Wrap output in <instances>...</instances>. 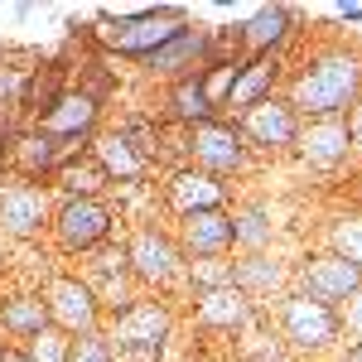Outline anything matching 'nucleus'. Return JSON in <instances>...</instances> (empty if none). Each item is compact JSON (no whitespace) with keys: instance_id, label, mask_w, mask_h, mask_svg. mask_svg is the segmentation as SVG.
I'll return each mask as SVG.
<instances>
[{"instance_id":"4c0bfd02","label":"nucleus","mask_w":362,"mask_h":362,"mask_svg":"<svg viewBox=\"0 0 362 362\" xmlns=\"http://www.w3.org/2000/svg\"><path fill=\"white\" fill-rule=\"evenodd\" d=\"M0 362H29V353L20 343H0Z\"/></svg>"},{"instance_id":"0eeeda50","label":"nucleus","mask_w":362,"mask_h":362,"mask_svg":"<svg viewBox=\"0 0 362 362\" xmlns=\"http://www.w3.org/2000/svg\"><path fill=\"white\" fill-rule=\"evenodd\" d=\"M251 160V145L242 136V126L232 121V116H213V121H203L189 131V165L203 169V174H213V179H232V174H242Z\"/></svg>"},{"instance_id":"ddd939ff","label":"nucleus","mask_w":362,"mask_h":362,"mask_svg":"<svg viewBox=\"0 0 362 362\" xmlns=\"http://www.w3.org/2000/svg\"><path fill=\"white\" fill-rule=\"evenodd\" d=\"M97 121H102V107L92 97H83L78 87H68L58 97L54 112H44L39 121H29V126L44 131V136H54V140H63V145H73V150H87L97 140Z\"/></svg>"},{"instance_id":"20e7f679","label":"nucleus","mask_w":362,"mask_h":362,"mask_svg":"<svg viewBox=\"0 0 362 362\" xmlns=\"http://www.w3.org/2000/svg\"><path fill=\"white\" fill-rule=\"evenodd\" d=\"M116 237V208L107 198H58L54 223H49V242L58 256L83 261L97 247H107Z\"/></svg>"},{"instance_id":"2eb2a0df","label":"nucleus","mask_w":362,"mask_h":362,"mask_svg":"<svg viewBox=\"0 0 362 362\" xmlns=\"http://www.w3.org/2000/svg\"><path fill=\"white\" fill-rule=\"evenodd\" d=\"M295 155H300L309 169L348 165V155H358V150H353V131H348V116L305 121V126H300V140H295Z\"/></svg>"},{"instance_id":"9b49d317","label":"nucleus","mask_w":362,"mask_h":362,"mask_svg":"<svg viewBox=\"0 0 362 362\" xmlns=\"http://www.w3.org/2000/svg\"><path fill=\"white\" fill-rule=\"evenodd\" d=\"M49 223H54V203L44 194V184H29V179L0 184V232L5 237L34 242L49 232Z\"/></svg>"},{"instance_id":"dca6fc26","label":"nucleus","mask_w":362,"mask_h":362,"mask_svg":"<svg viewBox=\"0 0 362 362\" xmlns=\"http://www.w3.org/2000/svg\"><path fill=\"white\" fill-rule=\"evenodd\" d=\"M73 155H83V150H73V145H63V140L44 136V131H15V150H10V169L29 179V184H49L58 174L63 160H73Z\"/></svg>"},{"instance_id":"a878e982","label":"nucleus","mask_w":362,"mask_h":362,"mask_svg":"<svg viewBox=\"0 0 362 362\" xmlns=\"http://www.w3.org/2000/svg\"><path fill=\"white\" fill-rule=\"evenodd\" d=\"M165 116L174 121V126H184V131H194V126H203V121H213V102H208V92H203V78L198 73H189V78H174L165 92Z\"/></svg>"},{"instance_id":"aec40b11","label":"nucleus","mask_w":362,"mask_h":362,"mask_svg":"<svg viewBox=\"0 0 362 362\" xmlns=\"http://www.w3.org/2000/svg\"><path fill=\"white\" fill-rule=\"evenodd\" d=\"M290 280H295V266H285L276 256H266V251H251V256H237L232 261V285L247 295L251 305L256 300H271V295H285L290 290Z\"/></svg>"},{"instance_id":"72a5a7b5","label":"nucleus","mask_w":362,"mask_h":362,"mask_svg":"<svg viewBox=\"0 0 362 362\" xmlns=\"http://www.w3.org/2000/svg\"><path fill=\"white\" fill-rule=\"evenodd\" d=\"M68 362H116V353L107 343V334H87L68 343Z\"/></svg>"},{"instance_id":"39448f33","label":"nucleus","mask_w":362,"mask_h":362,"mask_svg":"<svg viewBox=\"0 0 362 362\" xmlns=\"http://www.w3.org/2000/svg\"><path fill=\"white\" fill-rule=\"evenodd\" d=\"M276 338L290 353H305V358H324L343 343V324H338V309L309 300L300 290H285L276 305Z\"/></svg>"},{"instance_id":"4be33fe9","label":"nucleus","mask_w":362,"mask_h":362,"mask_svg":"<svg viewBox=\"0 0 362 362\" xmlns=\"http://www.w3.org/2000/svg\"><path fill=\"white\" fill-rule=\"evenodd\" d=\"M295 34V10L290 5H261L251 20H242V54L261 58V54H285Z\"/></svg>"},{"instance_id":"4468645a","label":"nucleus","mask_w":362,"mask_h":362,"mask_svg":"<svg viewBox=\"0 0 362 362\" xmlns=\"http://www.w3.org/2000/svg\"><path fill=\"white\" fill-rule=\"evenodd\" d=\"M165 203L174 218H194V213H223L227 208V184L203 174V169L184 165V169H169L165 179Z\"/></svg>"},{"instance_id":"5701e85b","label":"nucleus","mask_w":362,"mask_h":362,"mask_svg":"<svg viewBox=\"0 0 362 362\" xmlns=\"http://www.w3.org/2000/svg\"><path fill=\"white\" fill-rule=\"evenodd\" d=\"M87 150H92V160L102 165V174H107L112 184H140V179H145V174L155 169L150 160H140L136 145L121 136L116 126H112V131H97V140H92Z\"/></svg>"},{"instance_id":"a211bd4d","label":"nucleus","mask_w":362,"mask_h":362,"mask_svg":"<svg viewBox=\"0 0 362 362\" xmlns=\"http://www.w3.org/2000/svg\"><path fill=\"white\" fill-rule=\"evenodd\" d=\"M285 83V54H261V58H247L242 63V73H237V83L227 92L223 102V116H237L251 112L256 102H266V97H276V87Z\"/></svg>"},{"instance_id":"6ab92c4d","label":"nucleus","mask_w":362,"mask_h":362,"mask_svg":"<svg viewBox=\"0 0 362 362\" xmlns=\"http://www.w3.org/2000/svg\"><path fill=\"white\" fill-rule=\"evenodd\" d=\"M194 319L203 329H218V334H242L256 319V305L237 285H213V290H194Z\"/></svg>"},{"instance_id":"6e6552de","label":"nucleus","mask_w":362,"mask_h":362,"mask_svg":"<svg viewBox=\"0 0 362 362\" xmlns=\"http://www.w3.org/2000/svg\"><path fill=\"white\" fill-rule=\"evenodd\" d=\"M39 295H44V305H49V324L63 329L68 338L102 334L107 309L97 305V295L87 290V280L78 276V271H58V276H49V285H44Z\"/></svg>"},{"instance_id":"cd10ccee","label":"nucleus","mask_w":362,"mask_h":362,"mask_svg":"<svg viewBox=\"0 0 362 362\" xmlns=\"http://www.w3.org/2000/svg\"><path fill=\"white\" fill-rule=\"evenodd\" d=\"M232 232H237V247H242V256H251V251H266L271 242H276V223H271V213H266L261 203L237 208V213H232Z\"/></svg>"},{"instance_id":"c756f323","label":"nucleus","mask_w":362,"mask_h":362,"mask_svg":"<svg viewBox=\"0 0 362 362\" xmlns=\"http://www.w3.org/2000/svg\"><path fill=\"white\" fill-rule=\"evenodd\" d=\"M329 251H338L343 261H353L362 271V213H338L329 223Z\"/></svg>"},{"instance_id":"7c9ffc66","label":"nucleus","mask_w":362,"mask_h":362,"mask_svg":"<svg viewBox=\"0 0 362 362\" xmlns=\"http://www.w3.org/2000/svg\"><path fill=\"white\" fill-rule=\"evenodd\" d=\"M242 63H247V58H237V63H203V68H198L203 92H208V102H213L218 116H223V102H227V92H232V83H237V73H242Z\"/></svg>"},{"instance_id":"473e14b6","label":"nucleus","mask_w":362,"mask_h":362,"mask_svg":"<svg viewBox=\"0 0 362 362\" xmlns=\"http://www.w3.org/2000/svg\"><path fill=\"white\" fill-rule=\"evenodd\" d=\"M68 343H73V338L49 324L39 338H29V343H25V353H29V362H68Z\"/></svg>"},{"instance_id":"ea45409f","label":"nucleus","mask_w":362,"mask_h":362,"mask_svg":"<svg viewBox=\"0 0 362 362\" xmlns=\"http://www.w3.org/2000/svg\"><path fill=\"white\" fill-rule=\"evenodd\" d=\"M338 20H353V25H362V5H338Z\"/></svg>"},{"instance_id":"7ed1b4c3","label":"nucleus","mask_w":362,"mask_h":362,"mask_svg":"<svg viewBox=\"0 0 362 362\" xmlns=\"http://www.w3.org/2000/svg\"><path fill=\"white\" fill-rule=\"evenodd\" d=\"M107 343L116 362H165L169 338H174V309L165 300H145L126 305L121 314H107Z\"/></svg>"},{"instance_id":"f8f14e48","label":"nucleus","mask_w":362,"mask_h":362,"mask_svg":"<svg viewBox=\"0 0 362 362\" xmlns=\"http://www.w3.org/2000/svg\"><path fill=\"white\" fill-rule=\"evenodd\" d=\"M237 126H242V136H247L251 150H266V155H285V150H295V140H300V116L295 107L285 102V97H266V102H256L251 112L237 116Z\"/></svg>"},{"instance_id":"f03ea898","label":"nucleus","mask_w":362,"mask_h":362,"mask_svg":"<svg viewBox=\"0 0 362 362\" xmlns=\"http://www.w3.org/2000/svg\"><path fill=\"white\" fill-rule=\"evenodd\" d=\"M189 29V10L184 5H155V10H131V15H112L102 10L92 20V44L102 54L131 58V63H145L150 54H160L174 34Z\"/></svg>"},{"instance_id":"f257e3e1","label":"nucleus","mask_w":362,"mask_h":362,"mask_svg":"<svg viewBox=\"0 0 362 362\" xmlns=\"http://www.w3.org/2000/svg\"><path fill=\"white\" fill-rule=\"evenodd\" d=\"M362 97V54L329 49L285 73V102L300 121H324V116H348Z\"/></svg>"},{"instance_id":"58836bf2","label":"nucleus","mask_w":362,"mask_h":362,"mask_svg":"<svg viewBox=\"0 0 362 362\" xmlns=\"http://www.w3.org/2000/svg\"><path fill=\"white\" fill-rule=\"evenodd\" d=\"M348 198L362 203V169H358V174H348Z\"/></svg>"},{"instance_id":"f704fd0d","label":"nucleus","mask_w":362,"mask_h":362,"mask_svg":"<svg viewBox=\"0 0 362 362\" xmlns=\"http://www.w3.org/2000/svg\"><path fill=\"white\" fill-rule=\"evenodd\" d=\"M338 324H343V338H348V348L362 343V290L348 300V305L338 309Z\"/></svg>"},{"instance_id":"c9c22d12","label":"nucleus","mask_w":362,"mask_h":362,"mask_svg":"<svg viewBox=\"0 0 362 362\" xmlns=\"http://www.w3.org/2000/svg\"><path fill=\"white\" fill-rule=\"evenodd\" d=\"M10 150H15V126H10V116H0V169L10 165Z\"/></svg>"},{"instance_id":"f3484780","label":"nucleus","mask_w":362,"mask_h":362,"mask_svg":"<svg viewBox=\"0 0 362 362\" xmlns=\"http://www.w3.org/2000/svg\"><path fill=\"white\" fill-rule=\"evenodd\" d=\"M179 251L189 261H208V256H232L237 251V232H232V208L223 213H194V218H179L174 232Z\"/></svg>"},{"instance_id":"393cba45","label":"nucleus","mask_w":362,"mask_h":362,"mask_svg":"<svg viewBox=\"0 0 362 362\" xmlns=\"http://www.w3.org/2000/svg\"><path fill=\"white\" fill-rule=\"evenodd\" d=\"M68 63L63 58H54V63H39V68H29L25 78V92H20V116H29V121H39L44 112H54L58 97L68 92Z\"/></svg>"},{"instance_id":"c85d7f7f","label":"nucleus","mask_w":362,"mask_h":362,"mask_svg":"<svg viewBox=\"0 0 362 362\" xmlns=\"http://www.w3.org/2000/svg\"><path fill=\"white\" fill-rule=\"evenodd\" d=\"M121 136L136 145V155L140 160H150V165H160V145H165V126L155 121V116H145V112H131L121 126H116Z\"/></svg>"},{"instance_id":"b1692460","label":"nucleus","mask_w":362,"mask_h":362,"mask_svg":"<svg viewBox=\"0 0 362 362\" xmlns=\"http://www.w3.org/2000/svg\"><path fill=\"white\" fill-rule=\"evenodd\" d=\"M44 329H49V305H44L39 290H15V295L0 300V334L20 338V348L29 338H39Z\"/></svg>"},{"instance_id":"423d86ee","label":"nucleus","mask_w":362,"mask_h":362,"mask_svg":"<svg viewBox=\"0 0 362 362\" xmlns=\"http://www.w3.org/2000/svg\"><path fill=\"white\" fill-rule=\"evenodd\" d=\"M126 261H131V276H136L140 290H169V285H184V276H189V256L179 251L174 232H165L155 223L131 232Z\"/></svg>"},{"instance_id":"a19ab883","label":"nucleus","mask_w":362,"mask_h":362,"mask_svg":"<svg viewBox=\"0 0 362 362\" xmlns=\"http://www.w3.org/2000/svg\"><path fill=\"white\" fill-rule=\"evenodd\" d=\"M343 362H362V343H353V348H343Z\"/></svg>"},{"instance_id":"9d476101","label":"nucleus","mask_w":362,"mask_h":362,"mask_svg":"<svg viewBox=\"0 0 362 362\" xmlns=\"http://www.w3.org/2000/svg\"><path fill=\"white\" fill-rule=\"evenodd\" d=\"M83 280L87 290L97 295V305L107 309V314H121L126 305H136L140 285L131 276V261H126V247L121 242H107V247H97L92 256H83Z\"/></svg>"},{"instance_id":"412c9836","label":"nucleus","mask_w":362,"mask_h":362,"mask_svg":"<svg viewBox=\"0 0 362 362\" xmlns=\"http://www.w3.org/2000/svg\"><path fill=\"white\" fill-rule=\"evenodd\" d=\"M208 63V29H198V25H189L184 34H174L160 54H150L140 68L150 73V78H189V73H198Z\"/></svg>"},{"instance_id":"e433bc0d","label":"nucleus","mask_w":362,"mask_h":362,"mask_svg":"<svg viewBox=\"0 0 362 362\" xmlns=\"http://www.w3.org/2000/svg\"><path fill=\"white\" fill-rule=\"evenodd\" d=\"M348 131H353V150H362V97H358V107L348 112Z\"/></svg>"},{"instance_id":"bb28decb","label":"nucleus","mask_w":362,"mask_h":362,"mask_svg":"<svg viewBox=\"0 0 362 362\" xmlns=\"http://www.w3.org/2000/svg\"><path fill=\"white\" fill-rule=\"evenodd\" d=\"M49 184L58 189V198H102L107 189H112V179H107V174H102V165L92 160V150L73 155V160H63Z\"/></svg>"},{"instance_id":"2f4dec72","label":"nucleus","mask_w":362,"mask_h":362,"mask_svg":"<svg viewBox=\"0 0 362 362\" xmlns=\"http://www.w3.org/2000/svg\"><path fill=\"white\" fill-rule=\"evenodd\" d=\"M78 92H83V97H92V102L102 107V102L116 92V73L102 63V58H92V63H83V68H78Z\"/></svg>"},{"instance_id":"1a4fd4ad","label":"nucleus","mask_w":362,"mask_h":362,"mask_svg":"<svg viewBox=\"0 0 362 362\" xmlns=\"http://www.w3.org/2000/svg\"><path fill=\"white\" fill-rule=\"evenodd\" d=\"M295 290L329 309H343L362 290V271L353 261H343L338 251L324 247V251H309V256L295 261Z\"/></svg>"}]
</instances>
